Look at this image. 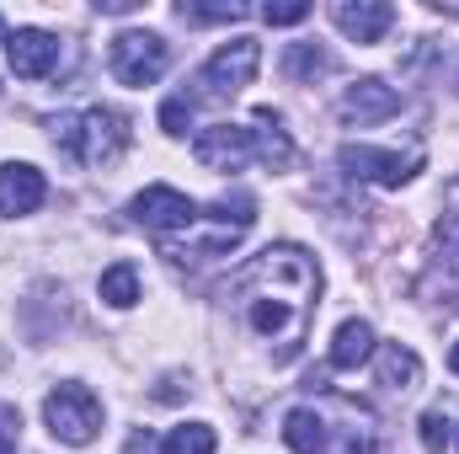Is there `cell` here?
<instances>
[{
  "mask_svg": "<svg viewBox=\"0 0 459 454\" xmlns=\"http://www.w3.org/2000/svg\"><path fill=\"white\" fill-rule=\"evenodd\" d=\"M160 128H166L171 139H182V134L193 128V102H187V97H166V102H160Z\"/></svg>",
  "mask_w": 459,
  "mask_h": 454,
  "instance_id": "cell-25",
  "label": "cell"
},
{
  "mask_svg": "<svg viewBox=\"0 0 459 454\" xmlns=\"http://www.w3.org/2000/svg\"><path fill=\"white\" fill-rule=\"evenodd\" d=\"M379 385L390 396H411L422 385V358L411 347H401V342H385L379 347Z\"/></svg>",
  "mask_w": 459,
  "mask_h": 454,
  "instance_id": "cell-16",
  "label": "cell"
},
{
  "mask_svg": "<svg viewBox=\"0 0 459 454\" xmlns=\"http://www.w3.org/2000/svg\"><path fill=\"white\" fill-rule=\"evenodd\" d=\"M5 38H11V32H5V16H0V43H5Z\"/></svg>",
  "mask_w": 459,
  "mask_h": 454,
  "instance_id": "cell-30",
  "label": "cell"
},
{
  "mask_svg": "<svg viewBox=\"0 0 459 454\" xmlns=\"http://www.w3.org/2000/svg\"><path fill=\"white\" fill-rule=\"evenodd\" d=\"M283 444L294 454H326V417H321V406H294L283 417Z\"/></svg>",
  "mask_w": 459,
  "mask_h": 454,
  "instance_id": "cell-17",
  "label": "cell"
},
{
  "mask_svg": "<svg viewBox=\"0 0 459 454\" xmlns=\"http://www.w3.org/2000/svg\"><path fill=\"white\" fill-rule=\"evenodd\" d=\"M5 59H11V75L16 81H43L59 65V38L43 32V27H16L5 38Z\"/></svg>",
  "mask_w": 459,
  "mask_h": 454,
  "instance_id": "cell-11",
  "label": "cell"
},
{
  "mask_svg": "<svg viewBox=\"0 0 459 454\" xmlns=\"http://www.w3.org/2000/svg\"><path fill=\"white\" fill-rule=\"evenodd\" d=\"M0 454H16V450H11V439H0Z\"/></svg>",
  "mask_w": 459,
  "mask_h": 454,
  "instance_id": "cell-29",
  "label": "cell"
},
{
  "mask_svg": "<svg viewBox=\"0 0 459 454\" xmlns=\"http://www.w3.org/2000/svg\"><path fill=\"white\" fill-rule=\"evenodd\" d=\"M214 428L209 423H182V428H171L166 439H160V454H214Z\"/></svg>",
  "mask_w": 459,
  "mask_h": 454,
  "instance_id": "cell-23",
  "label": "cell"
},
{
  "mask_svg": "<svg viewBox=\"0 0 459 454\" xmlns=\"http://www.w3.org/2000/svg\"><path fill=\"white\" fill-rule=\"evenodd\" d=\"M43 423H48V433H54L59 444L81 450V444H91V439L102 433V401H97L86 385L65 380V385L48 390V401H43Z\"/></svg>",
  "mask_w": 459,
  "mask_h": 454,
  "instance_id": "cell-6",
  "label": "cell"
},
{
  "mask_svg": "<svg viewBox=\"0 0 459 454\" xmlns=\"http://www.w3.org/2000/svg\"><path fill=\"white\" fill-rule=\"evenodd\" d=\"M411 294L422 300V305H438V310H459V246H444L428 267H422V278L411 284Z\"/></svg>",
  "mask_w": 459,
  "mask_h": 454,
  "instance_id": "cell-15",
  "label": "cell"
},
{
  "mask_svg": "<svg viewBox=\"0 0 459 454\" xmlns=\"http://www.w3.org/2000/svg\"><path fill=\"white\" fill-rule=\"evenodd\" d=\"M326 70H332V54L321 43H289L283 48V75L299 86H316V75H326Z\"/></svg>",
  "mask_w": 459,
  "mask_h": 454,
  "instance_id": "cell-19",
  "label": "cell"
},
{
  "mask_svg": "<svg viewBox=\"0 0 459 454\" xmlns=\"http://www.w3.org/2000/svg\"><path fill=\"white\" fill-rule=\"evenodd\" d=\"M193 155H198V166H209V171H240V166H251V161L283 171V166L294 161V139L278 128V113H273V108H262L256 123H214V128H204V134L193 139Z\"/></svg>",
  "mask_w": 459,
  "mask_h": 454,
  "instance_id": "cell-2",
  "label": "cell"
},
{
  "mask_svg": "<svg viewBox=\"0 0 459 454\" xmlns=\"http://www.w3.org/2000/svg\"><path fill=\"white\" fill-rule=\"evenodd\" d=\"M193 214H198V204L187 198V193H177V188H166V182H155V188H144L134 204H128V220L139 230H150L155 240H166V235H177V230L193 225Z\"/></svg>",
  "mask_w": 459,
  "mask_h": 454,
  "instance_id": "cell-9",
  "label": "cell"
},
{
  "mask_svg": "<svg viewBox=\"0 0 459 454\" xmlns=\"http://www.w3.org/2000/svg\"><path fill=\"white\" fill-rule=\"evenodd\" d=\"M43 198H48V182L38 166H27V161L0 166V220H22V214L43 209Z\"/></svg>",
  "mask_w": 459,
  "mask_h": 454,
  "instance_id": "cell-13",
  "label": "cell"
},
{
  "mask_svg": "<svg viewBox=\"0 0 459 454\" xmlns=\"http://www.w3.org/2000/svg\"><path fill=\"white\" fill-rule=\"evenodd\" d=\"M48 139L65 161L75 166H113L128 150V118L113 108H86V113H59L48 123Z\"/></svg>",
  "mask_w": 459,
  "mask_h": 454,
  "instance_id": "cell-4",
  "label": "cell"
},
{
  "mask_svg": "<svg viewBox=\"0 0 459 454\" xmlns=\"http://www.w3.org/2000/svg\"><path fill=\"white\" fill-rule=\"evenodd\" d=\"M310 16V0H267L262 5V22L267 27H294V22H305Z\"/></svg>",
  "mask_w": 459,
  "mask_h": 454,
  "instance_id": "cell-24",
  "label": "cell"
},
{
  "mask_svg": "<svg viewBox=\"0 0 459 454\" xmlns=\"http://www.w3.org/2000/svg\"><path fill=\"white\" fill-rule=\"evenodd\" d=\"M449 444H455V406L438 401V406L422 412V450L428 454H449Z\"/></svg>",
  "mask_w": 459,
  "mask_h": 454,
  "instance_id": "cell-22",
  "label": "cell"
},
{
  "mask_svg": "<svg viewBox=\"0 0 459 454\" xmlns=\"http://www.w3.org/2000/svg\"><path fill=\"white\" fill-rule=\"evenodd\" d=\"M97 11L102 16H128V11H139V0H97Z\"/></svg>",
  "mask_w": 459,
  "mask_h": 454,
  "instance_id": "cell-27",
  "label": "cell"
},
{
  "mask_svg": "<svg viewBox=\"0 0 459 454\" xmlns=\"http://www.w3.org/2000/svg\"><path fill=\"white\" fill-rule=\"evenodd\" d=\"M438 240L459 246V177L444 188V214H438Z\"/></svg>",
  "mask_w": 459,
  "mask_h": 454,
  "instance_id": "cell-26",
  "label": "cell"
},
{
  "mask_svg": "<svg viewBox=\"0 0 459 454\" xmlns=\"http://www.w3.org/2000/svg\"><path fill=\"white\" fill-rule=\"evenodd\" d=\"M256 70H262V43L256 38H235V43H220L209 59H204V70L193 75V92H182L193 108L198 102H230V97H240L251 81H256Z\"/></svg>",
  "mask_w": 459,
  "mask_h": 454,
  "instance_id": "cell-5",
  "label": "cell"
},
{
  "mask_svg": "<svg viewBox=\"0 0 459 454\" xmlns=\"http://www.w3.org/2000/svg\"><path fill=\"white\" fill-rule=\"evenodd\" d=\"M374 353V327L368 321H342L337 327V337H332V369H358L363 358Z\"/></svg>",
  "mask_w": 459,
  "mask_h": 454,
  "instance_id": "cell-18",
  "label": "cell"
},
{
  "mask_svg": "<svg viewBox=\"0 0 459 454\" xmlns=\"http://www.w3.org/2000/svg\"><path fill=\"white\" fill-rule=\"evenodd\" d=\"M97 294H102L113 310H134V305H139V267H134V262L108 267V273L97 278Z\"/></svg>",
  "mask_w": 459,
  "mask_h": 454,
  "instance_id": "cell-20",
  "label": "cell"
},
{
  "mask_svg": "<svg viewBox=\"0 0 459 454\" xmlns=\"http://www.w3.org/2000/svg\"><path fill=\"white\" fill-rule=\"evenodd\" d=\"M395 113H401V92L385 86L379 75L352 81L337 97V118H342L347 128H374V123H385V118H395Z\"/></svg>",
  "mask_w": 459,
  "mask_h": 454,
  "instance_id": "cell-10",
  "label": "cell"
},
{
  "mask_svg": "<svg viewBox=\"0 0 459 454\" xmlns=\"http://www.w3.org/2000/svg\"><path fill=\"white\" fill-rule=\"evenodd\" d=\"M251 225H256V198H251V193H225L220 204L198 209L187 230L166 235V240H160V251H166L171 262H209V257H230V251L246 240V230H251Z\"/></svg>",
  "mask_w": 459,
  "mask_h": 454,
  "instance_id": "cell-3",
  "label": "cell"
},
{
  "mask_svg": "<svg viewBox=\"0 0 459 454\" xmlns=\"http://www.w3.org/2000/svg\"><path fill=\"white\" fill-rule=\"evenodd\" d=\"M166 65H171V43L160 32H144V27L117 32L108 48V70L117 86H155L166 75Z\"/></svg>",
  "mask_w": 459,
  "mask_h": 454,
  "instance_id": "cell-7",
  "label": "cell"
},
{
  "mask_svg": "<svg viewBox=\"0 0 459 454\" xmlns=\"http://www.w3.org/2000/svg\"><path fill=\"white\" fill-rule=\"evenodd\" d=\"M251 5L246 0H182L177 5V16L187 22V27H214V22H240Z\"/></svg>",
  "mask_w": 459,
  "mask_h": 454,
  "instance_id": "cell-21",
  "label": "cell"
},
{
  "mask_svg": "<svg viewBox=\"0 0 459 454\" xmlns=\"http://www.w3.org/2000/svg\"><path fill=\"white\" fill-rule=\"evenodd\" d=\"M230 300H235V316L246 321V332L267 342L273 363H289L310 337V316L321 305V267L305 246L278 240L235 273Z\"/></svg>",
  "mask_w": 459,
  "mask_h": 454,
  "instance_id": "cell-1",
  "label": "cell"
},
{
  "mask_svg": "<svg viewBox=\"0 0 459 454\" xmlns=\"http://www.w3.org/2000/svg\"><path fill=\"white\" fill-rule=\"evenodd\" d=\"M326 406L342 417V428H337V444H332L326 454H385V428H379V417H374L363 401L332 396Z\"/></svg>",
  "mask_w": 459,
  "mask_h": 454,
  "instance_id": "cell-12",
  "label": "cell"
},
{
  "mask_svg": "<svg viewBox=\"0 0 459 454\" xmlns=\"http://www.w3.org/2000/svg\"><path fill=\"white\" fill-rule=\"evenodd\" d=\"M337 166H342L352 182H379V188H401L422 171V150L401 155V150H374V144H342L337 150Z\"/></svg>",
  "mask_w": 459,
  "mask_h": 454,
  "instance_id": "cell-8",
  "label": "cell"
},
{
  "mask_svg": "<svg viewBox=\"0 0 459 454\" xmlns=\"http://www.w3.org/2000/svg\"><path fill=\"white\" fill-rule=\"evenodd\" d=\"M332 22H337V32L352 38V43H379L395 27V5H385V0H337L332 5Z\"/></svg>",
  "mask_w": 459,
  "mask_h": 454,
  "instance_id": "cell-14",
  "label": "cell"
},
{
  "mask_svg": "<svg viewBox=\"0 0 459 454\" xmlns=\"http://www.w3.org/2000/svg\"><path fill=\"white\" fill-rule=\"evenodd\" d=\"M449 369H455V374H459V342H455V353H449Z\"/></svg>",
  "mask_w": 459,
  "mask_h": 454,
  "instance_id": "cell-28",
  "label": "cell"
}]
</instances>
